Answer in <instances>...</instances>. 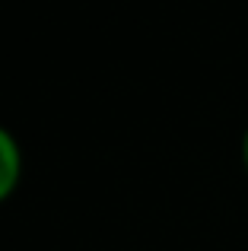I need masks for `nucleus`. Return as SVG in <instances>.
<instances>
[{
  "mask_svg": "<svg viewBox=\"0 0 248 251\" xmlns=\"http://www.w3.org/2000/svg\"><path fill=\"white\" fill-rule=\"evenodd\" d=\"M19 175H23V150L16 137L0 124V203L16 191Z\"/></svg>",
  "mask_w": 248,
  "mask_h": 251,
  "instance_id": "nucleus-1",
  "label": "nucleus"
},
{
  "mask_svg": "<svg viewBox=\"0 0 248 251\" xmlns=\"http://www.w3.org/2000/svg\"><path fill=\"white\" fill-rule=\"evenodd\" d=\"M239 159H242V169L248 172V127L242 134V143H239Z\"/></svg>",
  "mask_w": 248,
  "mask_h": 251,
  "instance_id": "nucleus-2",
  "label": "nucleus"
}]
</instances>
